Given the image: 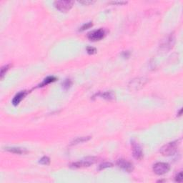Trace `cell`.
<instances>
[{
    "mask_svg": "<svg viewBox=\"0 0 183 183\" xmlns=\"http://www.w3.org/2000/svg\"><path fill=\"white\" fill-rule=\"evenodd\" d=\"M72 82L70 80H66L65 81L62 83V87L65 90H67L68 89H70V87L72 86Z\"/></svg>",
    "mask_w": 183,
    "mask_h": 183,
    "instance_id": "ac0fdd59",
    "label": "cell"
},
{
    "mask_svg": "<svg viewBox=\"0 0 183 183\" xmlns=\"http://www.w3.org/2000/svg\"><path fill=\"white\" fill-rule=\"evenodd\" d=\"M132 150L133 157L136 160H140L143 158V152L141 147L137 142L132 140Z\"/></svg>",
    "mask_w": 183,
    "mask_h": 183,
    "instance_id": "52a82bcc",
    "label": "cell"
},
{
    "mask_svg": "<svg viewBox=\"0 0 183 183\" xmlns=\"http://www.w3.org/2000/svg\"><path fill=\"white\" fill-rule=\"evenodd\" d=\"M94 2V1H90V0H84V1H81L80 2V3L82 4V5H92V4H93Z\"/></svg>",
    "mask_w": 183,
    "mask_h": 183,
    "instance_id": "603a6c76",
    "label": "cell"
},
{
    "mask_svg": "<svg viewBox=\"0 0 183 183\" xmlns=\"http://www.w3.org/2000/svg\"><path fill=\"white\" fill-rule=\"evenodd\" d=\"M91 27H92V22L86 23V24H84V25H82V27L80 28V31H84V30H85V29L90 28Z\"/></svg>",
    "mask_w": 183,
    "mask_h": 183,
    "instance_id": "ffe728a7",
    "label": "cell"
},
{
    "mask_svg": "<svg viewBox=\"0 0 183 183\" xmlns=\"http://www.w3.org/2000/svg\"><path fill=\"white\" fill-rule=\"evenodd\" d=\"M175 43V39L174 37H173L172 35H170L168 38H167L166 41H164V42L162 43V47L163 48H166L168 49V50H170V49L172 48L173 47V45H174Z\"/></svg>",
    "mask_w": 183,
    "mask_h": 183,
    "instance_id": "8fae6325",
    "label": "cell"
},
{
    "mask_svg": "<svg viewBox=\"0 0 183 183\" xmlns=\"http://www.w3.org/2000/svg\"><path fill=\"white\" fill-rule=\"evenodd\" d=\"M91 137H77V138L74 139V140L72 142V145H77L79 144V143H82L84 142H87L88 141L89 139H90Z\"/></svg>",
    "mask_w": 183,
    "mask_h": 183,
    "instance_id": "5bb4252c",
    "label": "cell"
},
{
    "mask_svg": "<svg viewBox=\"0 0 183 183\" xmlns=\"http://www.w3.org/2000/svg\"><path fill=\"white\" fill-rule=\"evenodd\" d=\"M74 2L69 1V0H60V1H55L54 5L56 9L62 12H67L70 11L73 7Z\"/></svg>",
    "mask_w": 183,
    "mask_h": 183,
    "instance_id": "3957f363",
    "label": "cell"
},
{
    "mask_svg": "<svg viewBox=\"0 0 183 183\" xmlns=\"http://www.w3.org/2000/svg\"><path fill=\"white\" fill-rule=\"evenodd\" d=\"M11 64H7V65H5L4 67H2L1 69V72H0V77H1V79H3L4 76L5 75L6 73L9 71V69L11 67Z\"/></svg>",
    "mask_w": 183,
    "mask_h": 183,
    "instance_id": "9a60e30c",
    "label": "cell"
},
{
    "mask_svg": "<svg viewBox=\"0 0 183 183\" xmlns=\"http://www.w3.org/2000/svg\"><path fill=\"white\" fill-rule=\"evenodd\" d=\"M153 172L157 175H163L170 170V166L166 162H157L153 165Z\"/></svg>",
    "mask_w": 183,
    "mask_h": 183,
    "instance_id": "277c9868",
    "label": "cell"
},
{
    "mask_svg": "<svg viewBox=\"0 0 183 183\" xmlns=\"http://www.w3.org/2000/svg\"><path fill=\"white\" fill-rule=\"evenodd\" d=\"M97 96L107 100H115L116 97V94L113 91H106L104 92H100V93L97 94Z\"/></svg>",
    "mask_w": 183,
    "mask_h": 183,
    "instance_id": "9c48e42d",
    "label": "cell"
},
{
    "mask_svg": "<svg viewBox=\"0 0 183 183\" xmlns=\"http://www.w3.org/2000/svg\"><path fill=\"white\" fill-rule=\"evenodd\" d=\"M113 166V163H111V162H104L99 166V170H105V169H106V168H112Z\"/></svg>",
    "mask_w": 183,
    "mask_h": 183,
    "instance_id": "2e32d148",
    "label": "cell"
},
{
    "mask_svg": "<svg viewBox=\"0 0 183 183\" xmlns=\"http://www.w3.org/2000/svg\"><path fill=\"white\" fill-rule=\"evenodd\" d=\"M27 94V91H21L20 92H19L18 94H17L15 95V97H14V99L12 100V104L15 106L18 105L19 103H20L21 100H22L24 98H25V96Z\"/></svg>",
    "mask_w": 183,
    "mask_h": 183,
    "instance_id": "30bf717a",
    "label": "cell"
},
{
    "mask_svg": "<svg viewBox=\"0 0 183 183\" xmlns=\"http://www.w3.org/2000/svg\"><path fill=\"white\" fill-rule=\"evenodd\" d=\"M5 149L8 152H10L11 153H15V154H18V155H22L25 154L27 152V151L24 148H20V147H7Z\"/></svg>",
    "mask_w": 183,
    "mask_h": 183,
    "instance_id": "7c38bea8",
    "label": "cell"
},
{
    "mask_svg": "<svg viewBox=\"0 0 183 183\" xmlns=\"http://www.w3.org/2000/svg\"><path fill=\"white\" fill-rule=\"evenodd\" d=\"M57 80V78L55 77L54 76H50V77H47L45 79V80L43 81L42 83H41L40 84H39V87H44L47 85V84L52 83V82H54Z\"/></svg>",
    "mask_w": 183,
    "mask_h": 183,
    "instance_id": "4fadbf2b",
    "label": "cell"
},
{
    "mask_svg": "<svg viewBox=\"0 0 183 183\" xmlns=\"http://www.w3.org/2000/svg\"><path fill=\"white\" fill-rule=\"evenodd\" d=\"M148 78L145 77L135 78L129 82L128 89L132 92L138 91V90H141L148 82Z\"/></svg>",
    "mask_w": 183,
    "mask_h": 183,
    "instance_id": "6da1fadb",
    "label": "cell"
},
{
    "mask_svg": "<svg viewBox=\"0 0 183 183\" xmlns=\"http://www.w3.org/2000/svg\"><path fill=\"white\" fill-rule=\"evenodd\" d=\"M87 52L90 54H94L97 52V50H96V48H94V47H87Z\"/></svg>",
    "mask_w": 183,
    "mask_h": 183,
    "instance_id": "d6986e66",
    "label": "cell"
},
{
    "mask_svg": "<svg viewBox=\"0 0 183 183\" xmlns=\"http://www.w3.org/2000/svg\"><path fill=\"white\" fill-rule=\"evenodd\" d=\"M106 31L103 29H99L97 30H94L90 32L87 35L88 39L92 42H96V41L101 40L105 37Z\"/></svg>",
    "mask_w": 183,
    "mask_h": 183,
    "instance_id": "8992f818",
    "label": "cell"
},
{
    "mask_svg": "<svg viewBox=\"0 0 183 183\" xmlns=\"http://www.w3.org/2000/svg\"><path fill=\"white\" fill-rule=\"evenodd\" d=\"M175 181L178 182H182V172H180L175 177Z\"/></svg>",
    "mask_w": 183,
    "mask_h": 183,
    "instance_id": "44dd1931",
    "label": "cell"
},
{
    "mask_svg": "<svg viewBox=\"0 0 183 183\" xmlns=\"http://www.w3.org/2000/svg\"><path fill=\"white\" fill-rule=\"evenodd\" d=\"M117 166L122 170H125V172H131L134 170V166L132 163H131L129 161L125 160V159H119L117 162Z\"/></svg>",
    "mask_w": 183,
    "mask_h": 183,
    "instance_id": "ba28073f",
    "label": "cell"
},
{
    "mask_svg": "<svg viewBox=\"0 0 183 183\" xmlns=\"http://www.w3.org/2000/svg\"><path fill=\"white\" fill-rule=\"evenodd\" d=\"M179 145V140L171 142L161 147L160 152L164 156H171L175 153Z\"/></svg>",
    "mask_w": 183,
    "mask_h": 183,
    "instance_id": "7a4b0ae2",
    "label": "cell"
},
{
    "mask_svg": "<svg viewBox=\"0 0 183 183\" xmlns=\"http://www.w3.org/2000/svg\"><path fill=\"white\" fill-rule=\"evenodd\" d=\"M110 4H113V5H125V4L127 3V2L125 1H113V2H110Z\"/></svg>",
    "mask_w": 183,
    "mask_h": 183,
    "instance_id": "7402d4cb",
    "label": "cell"
},
{
    "mask_svg": "<svg viewBox=\"0 0 183 183\" xmlns=\"http://www.w3.org/2000/svg\"><path fill=\"white\" fill-rule=\"evenodd\" d=\"M97 161V159L95 157H87L86 159L82 160L78 162H74L71 165V167L74 168H85V167H90V165L94 164Z\"/></svg>",
    "mask_w": 183,
    "mask_h": 183,
    "instance_id": "5b68a950",
    "label": "cell"
},
{
    "mask_svg": "<svg viewBox=\"0 0 183 183\" xmlns=\"http://www.w3.org/2000/svg\"><path fill=\"white\" fill-rule=\"evenodd\" d=\"M39 163L43 165H48L50 163V159L48 157H43L39 160Z\"/></svg>",
    "mask_w": 183,
    "mask_h": 183,
    "instance_id": "e0dca14e",
    "label": "cell"
}]
</instances>
